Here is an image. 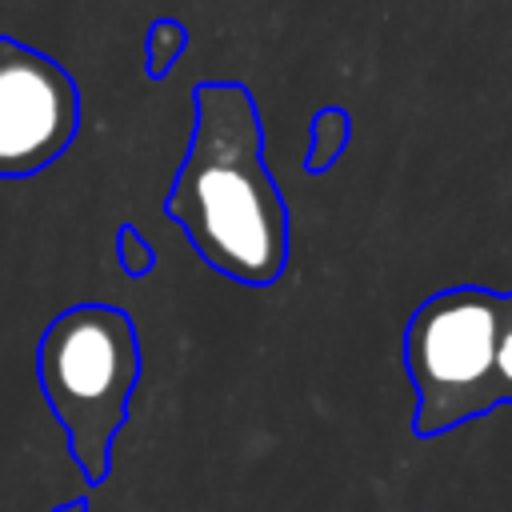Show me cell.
I'll use <instances>...</instances> for the list:
<instances>
[{
    "label": "cell",
    "instance_id": "1",
    "mask_svg": "<svg viewBox=\"0 0 512 512\" xmlns=\"http://www.w3.org/2000/svg\"><path fill=\"white\" fill-rule=\"evenodd\" d=\"M196 124L164 196L196 256L220 276L268 288L288 264V204L264 160V120L240 80H204L192 92Z\"/></svg>",
    "mask_w": 512,
    "mask_h": 512
},
{
    "label": "cell",
    "instance_id": "2",
    "mask_svg": "<svg viewBox=\"0 0 512 512\" xmlns=\"http://www.w3.org/2000/svg\"><path fill=\"white\" fill-rule=\"evenodd\" d=\"M36 380L68 436L72 460L84 480L100 488L112 468V440L140 384V336L132 316L100 300L56 312L36 340Z\"/></svg>",
    "mask_w": 512,
    "mask_h": 512
},
{
    "label": "cell",
    "instance_id": "3",
    "mask_svg": "<svg viewBox=\"0 0 512 512\" xmlns=\"http://www.w3.org/2000/svg\"><path fill=\"white\" fill-rule=\"evenodd\" d=\"M500 292L456 284L416 304L404 328V372L416 392L412 432L440 436L492 412Z\"/></svg>",
    "mask_w": 512,
    "mask_h": 512
},
{
    "label": "cell",
    "instance_id": "4",
    "mask_svg": "<svg viewBox=\"0 0 512 512\" xmlns=\"http://www.w3.org/2000/svg\"><path fill=\"white\" fill-rule=\"evenodd\" d=\"M80 132V88L48 52L0 36V180L56 164Z\"/></svg>",
    "mask_w": 512,
    "mask_h": 512
},
{
    "label": "cell",
    "instance_id": "5",
    "mask_svg": "<svg viewBox=\"0 0 512 512\" xmlns=\"http://www.w3.org/2000/svg\"><path fill=\"white\" fill-rule=\"evenodd\" d=\"M348 136H352V116H348V108H320L316 116H312V124H308V152H304V172H312V176H320V172H328L336 160H340V152L348 148Z\"/></svg>",
    "mask_w": 512,
    "mask_h": 512
},
{
    "label": "cell",
    "instance_id": "6",
    "mask_svg": "<svg viewBox=\"0 0 512 512\" xmlns=\"http://www.w3.org/2000/svg\"><path fill=\"white\" fill-rule=\"evenodd\" d=\"M184 48H188V32H184L180 20H168V16L152 20L148 24V40H144V72L152 80H164Z\"/></svg>",
    "mask_w": 512,
    "mask_h": 512
},
{
    "label": "cell",
    "instance_id": "7",
    "mask_svg": "<svg viewBox=\"0 0 512 512\" xmlns=\"http://www.w3.org/2000/svg\"><path fill=\"white\" fill-rule=\"evenodd\" d=\"M512 404V292H500V332H496V376L492 408Z\"/></svg>",
    "mask_w": 512,
    "mask_h": 512
},
{
    "label": "cell",
    "instance_id": "8",
    "mask_svg": "<svg viewBox=\"0 0 512 512\" xmlns=\"http://www.w3.org/2000/svg\"><path fill=\"white\" fill-rule=\"evenodd\" d=\"M116 264L128 276H148L156 268V248L144 240V232L136 224H120V232H116Z\"/></svg>",
    "mask_w": 512,
    "mask_h": 512
},
{
    "label": "cell",
    "instance_id": "9",
    "mask_svg": "<svg viewBox=\"0 0 512 512\" xmlns=\"http://www.w3.org/2000/svg\"><path fill=\"white\" fill-rule=\"evenodd\" d=\"M52 512H88V500L80 496V500H64V504H56Z\"/></svg>",
    "mask_w": 512,
    "mask_h": 512
}]
</instances>
